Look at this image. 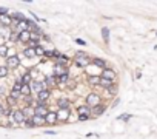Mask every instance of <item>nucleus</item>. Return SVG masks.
I'll list each match as a JSON object with an SVG mask.
<instances>
[{
  "instance_id": "1",
  "label": "nucleus",
  "mask_w": 157,
  "mask_h": 139,
  "mask_svg": "<svg viewBox=\"0 0 157 139\" xmlns=\"http://www.w3.org/2000/svg\"><path fill=\"white\" fill-rule=\"evenodd\" d=\"M102 94L100 93H89V94H86L85 96V105H88L89 108H94V107H97V105H100L102 104Z\"/></svg>"
},
{
  "instance_id": "2",
  "label": "nucleus",
  "mask_w": 157,
  "mask_h": 139,
  "mask_svg": "<svg viewBox=\"0 0 157 139\" xmlns=\"http://www.w3.org/2000/svg\"><path fill=\"white\" fill-rule=\"evenodd\" d=\"M20 63H22V60H20V56H19V54H9V56L6 57L5 66L11 71V70H17V68L20 66Z\"/></svg>"
},
{
  "instance_id": "3",
  "label": "nucleus",
  "mask_w": 157,
  "mask_h": 139,
  "mask_svg": "<svg viewBox=\"0 0 157 139\" xmlns=\"http://www.w3.org/2000/svg\"><path fill=\"white\" fill-rule=\"evenodd\" d=\"M11 121H12V124H14L15 127H20L22 124L25 122V116H23V113H22L20 108H14L12 116H11Z\"/></svg>"
},
{
  "instance_id": "4",
  "label": "nucleus",
  "mask_w": 157,
  "mask_h": 139,
  "mask_svg": "<svg viewBox=\"0 0 157 139\" xmlns=\"http://www.w3.org/2000/svg\"><path fill=\"white\" fill-rule=\"evenodd\" d=\"M53 96V90H42L39 94H36V101L37 102H45V104H49V99Z\"/></svg>"
},
{
  "instance_id": "5",
  "label": "nucleus",
  "mask_w": 157,
  "mask_h": 139,
  "mask_svg": "<svg viewBox=\"0 0 157 139\" xmlns=\"http://www.w3.org/2000/svg\"><path fill=\"white\" fill-rule=\"evenodd\" d=\"M29 88H31V94H39L42 90H48L46 85L43 84V80H37V79H34L29 84Z\"/></svg>"
},
{
  "instance_id": "6",
  "label": "nucleus",
  "mask_w": 157,
  "mask_h": 139,
  "mask_svg": "<svg viewBox=\"0 0 157 139\" xmlns=\"http://www.w3.org/2000/svg\"><path fill=\"white\" fill-rule=\"evenodd\" d=\"M100 77H102V79H106V80H111V82H117V73L114 71L113 68H105V70H102Z\"/></svg>"
},
{
  "instance_id": "7",
  "label": "nucleus",
  "mask_w": 157,
  "mask_h": 139,
  "mask_svg": "<svg viewBox=\"0 0 157 139\" xmlns=\"http://www.w3.org/2000/svg\"><path fill=\"white\" fill-rule=\"evenodd\" d=\"M57 121L59 124H65L70 121V116H71V108H65V110H57Z\"/></svg>"
},
{
  "instance_id": "8",
  "label": "nucleus",
  "mask_w": 157,
  "mask_h": 139,
  "mask_svg": "<svg viewBox=\"0 0 157 139\" xmlns=\"http://www.w3.org/2000/svg\"><path fill=\"white\" fill-rule=\"evenodd\" d=\"M51 74L56 76V77H60V76H63V74H70V70H68V66H63V65L54 63V66H53V73H51Z\"/></svg>"
},
{
  "instance_id": "9",
  "label": "nucleus",
  "mask_w": 157,
  "mask_h": 139,
  "mask_svg": "<svg viewBox=\"0 0 157 139\" xmlns=\"http://www.w3.org/2000/svg\"><path fill=\"white\" fill-rule=\"evenodd\" d=\"M106 104H100V105H97V107H94V108H91V119H97V118H100L102 114H105V111H106Z\"/></svg>"
},
{
  "instance_id": "10",
  "label": "nucleus",
  "mask_w": 157,
  "mask_h": 139,
  "mask_svg": "<svg viewBox=\"0 0 157 139\" xmlns=\"http://www.w3.org/2000/svg\"><path fill=\"white\" fill-rule=\"evenodd\" d=\"M56 104H57V110H65V108H71V105H73L71 99H70V98H66V96H63V98H59Z\"/></svg>"
},
{
  "instance_id": "11",
  "label": "nucleus",
  "mask_w": 157,
  "mask_h": 139,
  "mask_svg": "<svg viewBox=\"0 0 157 139\" xmlns=\"http://www.w3.org/2000/svg\"><path fill=\"white\" fill-rule=\"evenodd\" d=\"M43 84L46 85L48 90H53V88L57 87V77L53 76V74H46V76H45V79H43Z\"/></svg>"
},
{
  "instance_id": "12",
  "label": "nucleus",
  "mask_w": 157,
  "mask_h": 139,
  "mask_svg": "<svg viewBox=\"0 0 157 139\" xmlns=\"http://www.w3.org/2000/svg\"><path fill=\"white\" fill-rule=\"evenodd\" d=\"M45 122H46V125H57V124H59V121H57V113L53 111V110H49L48 114L45 116Z\"/></svg>"
},
{
  "instance_id": "13",
  "label": "nucleus",
  "mask_w": 157,
  "mask_h": 139,
  "mask_svg": "<svg viewBox=\"0 0 157 139\" xmlns=\"http://www.w3.org/2000/svg\"><path fill=\"white\" fill-rule=\"evenodd\" d=\"M32 80H34V77H32L31 70H28V71H25V73L20 74V82H22V85H29Z\"/></svg>"
},
{
  "instance_id": "14",
  "label": "nucleus",
  "mask_w": 157,
  "mask_h": 139,
  "mask_svg": "<svg viewBox=\"0 0 157 139\" xmlns=\"http://www.w3.org/2000/svg\"><path fill=\"white\" fill-rule=\"evenodd\" d=\"M89 65L99 66L100 70H105V68H108V65H106V60H105V59H100V57H94V59H91Z\"/></svg>"
},
{
  "instance_id": "15",
  "label": "nucleus",
  "mask_w": 157,
  "mask_h": 139,
  "mask_svg": "<svg viewBox=\"0 0 157 139\" xmlns=\"http://www.w3.org/2000/svg\"><path fill=\"white\" fill-rule=\"evenodd\" d=\"M20 110H22V113H23L25 119H32V118H34V114H36L34 107H22Z\"/></svg>"
},
{
  "instance_id": "16",
  "label": "nucleus",
  "mask_w": 157,
  "mask_h": 139,
  "mask_svg": "<svg viewBox=\"0 0 157 139\" xmlns=\"http://www.w3.org/2000/svg\"><path fill=\"white\" fill-rule=\"evenodd\" d=\"M29 34H31V31H29V30H25V31L19 33V43L26 45V43L29 42Z\"/></svg>"
},
{
  "instance_id": "17",
  "label": "nucleus",
  "mask_w": 157,
  "mask_h": 139,
  "mask_svg": "<svg viewBox=\"0 0 157 139\" xmlns=\"http://www.w3.org/2000/svg\"><path fill=\"white\" fill-rule=\"evenodd\" d=\"M11 17H9V14H6V16H0V27L2 28H11Z\"/></svg>"
},
{
  "instance_id": "18",
  "label": "nucleus",
  "mask_w": 157,
  "mask_h": 139,
  "mask_svg": "<svg viewBox=\"0 0 157 139\" xmlns=\"http://www.w3.org/2000/svg\"><path fill=\"white\" fill-rule=\"evenodd\" d=\"M76 111H77V116H82V114H86V116H91V108H89L88 105H80V107H77L76 108Z\"/></svg>"
},
{
  "instance_id": "19",
  "label": "nucleus",
  "mask_w": 157,
  "mask_h": 139,
  "mask_svg": "<svg viewBox=\"0 0 157 139\" xmlns=\"http://www.w3.org/2000/svg\"><path fill=\"white\" fill-rule=\"evenodd\" d=\"M9 17H11V20H15V22H25V19H26L25 14H22V12H19V11L9 12Z\"/></svg>"
},
{
  "instance_id": "20",
  "label": "nucleus",
  "mask_w": 157,
  "mask_h": 139,
  "mask_svg": "<svg viewBox=\"0 0 157 139\" xmlns=\"http://www.w3.org/2000/svg\"><path fill=\"white\" fill-rule=\"evenodd\" d=\"M86 84H88L89 87H99V84H100V76H88Z\"/></svg>"
},
{
  "instance_id": "21",
  "label": "nucleus",
  "mask_w": 157,
  "mask_h": 139,
  "mask_svg": "<svg viewBox=\"0 0 157 139\" xmlns=\"http://www.w3.org/2000/svg\"><path fill=\"white\" fill-rule=\"evenodd\" d=\"M73 62H74V65H77L80 68H86V66H89L91 59H73Z\"/></svg>"
},
{
  "instance_id": "22",
  "label": "nucleus",
  "mask_w": 157,
  "mask_h": 139,
  "mask_svg": "<svg viewBox=\"0 0 157 139\" xmlns=\"http://www.w3.org/2000/svg\"><path fill=\"white\" fill-rule=\"evenodd\" d=\"M34 111L37 116H42V118H45V116L48 114L49 111V107H34Z\"/></svg>"
},
{
  "instance_id": "23",
  "label": "nucleus",
  "mask_w": 157,
  "mask_h": 139,
  "mask_svg": "<svg viewBox=\"0 0 157 139\" xmlns=\"http://www.w3.org/2000/svg\"><path fill=\"white\" fill-rule=\"evenodd\" d=\"M23 57H26V59H36L34 48H29V46H25V48H23Z\"/></svg>"
},
{
  "instance_id": "24",
  "label": "nucleus",
  "mask_w": 157,
  "mask_h": 139,
  "mask_svg": "<svg viewBox=\"0 0 157 139\" xmlns=\"http://www.w3.org/2000/svg\"><path fill=\"white\" fill-rule=\"evenodd\" d=\"M32 122H34L36 127H45V125H46V122H45V118H42V116H37V114H34Z\"/></svg>"
},
{
  "instance_id": "25",
  "label": "nucleus",
  "mask_w": 157,
  "mask_h": 139,
  "mask_svg": "<svg viewBox=\"0 0 157 139\" xmlns=\"http://www.w3.org/2000/svg\"><path fill=\"white\" fill-rule=\"evenodd\" d=\"M45 51H46V48L40 43V45H37L36 48H34V53H36V57H43L45 56Z\"/></svg>"
},
{
  "instance_id": "26",
  "label": "nucleus",
  "mask_w": 157,
  "mask_h": 139,
  "mask_svg": "<svg viewBox=\"0 0 157 139\" xmlns=\"http://www.w3.org/2000/svg\"><path fill=\"white\" fill-rule=\"evenodd\" d=\"M117 91H119V87H117V84H114L113 87H109L108 90H105V93L109 96V99H111V96H116L117 94Z\"/></svg>"
},
{
  "instance_id": "27",
  "label": "nucleus",
  "mask_w": 157,
  "mask_h": 139,
  "mask_svg": "<svg viewBox=\"0 0 157 139\" xmlns=\"http://www.w3.org/2000/svg\"><path fill=\"white\" fill-rule=\"evenodd\" d=\"M114 84H117V82H111V80H106V79H102V77H100V84H99V87L103 88V90H108L109 87H113Z\"/></svg>"
},
{
  "instance_id": "28",
  "label": "nucleus",
  "mask_w": 157,
  "mask_h": 139,
  "mask_svg": "<svg viewBox=\"0 0 157 139\" xmlns=\"http://www.w3.org/2000/svg\"><path fill=\"white\" fill-rule=\"evenodd\" d=\"M9 56V46L2 43L0 45V57H8Z\"/></svg>"
},
{
  "instance_id": "29",
  "label": "nucleus",
  "mask_w": 157,
  "mask_h": 139,
  "mask_svg": "<svg viewBox=\"0 0 157 139\" xmlns=\"http://www.w3.org/2000/svg\"><path fill=\"white\" fill-rule=\"evenodd\" d=\"M102 37H103V42L108 45V43H109V28H108V27H103V28H102Z\"/></svg>"
},
{
  "instance_id": "30",
  "label": "nucleus",
  "mask_w": 157,
  "mask_h": 139,
  "mask_svg": "<svg viewBox=\"0 0 157 139\" xmlns=\"http://www.w3.org/2000/svg\"><path fill=\"white\" fill-rule=\"evenodd\" d=\"M5 99H6V107H9V108H17V104H19L17 99H12V98H9V96H6Z\"/></svg>"
},
{
  "instance_id": "31",
  "label": "nucleus",
  "mask_w": 157,
  "mask_h": 139,
  "mask_svg": "<svg viewBox=\"0 0 157 139\" xmlns=\"http://www.w3.org/2000/svg\"><path fill=\"white\" fill-rule=\"evenodd\" d=\"M8 74H9V70H8L5 65H0V79L8 77Z\"/></svg>"
},
{
  "instance_id": "32",
  "label": "nucleus",
  "mask_w": 157,
  "mask_h": 139,
  "mask_svg": "<svg viewBox=\"0 0 157 139\" xmlns=\"http://www.w3.org/2000/svg\"><path fill=\"white\" fill-rule=\"evenodd\" d=\"M74 59H89L86 51H76L74 53Z\"/></svg>"
},
{
  "instance_id": "33",
  "label": "nucleus",
  "mask_w": 157,
  "mask_h": 139,
  "mask_svg": "<svg viewBox=\"0 0 157 139\" xmlns=\"http://www.w3.org/2000/svg\"><path fill=\"white\" fill-rule=\"evenodd\" d=\"M12 111H14V108H9V107H3L2 116H5V118H9V119H11V116H12Z\"/></svg>"
},
{
  "instance_id": "34",
  "label": "nucleus",
  "mask_w": 157,
  "mask_h": 139,
  "mask_svg": "<svg viewBox=\"0 0 157 139\" xmlns=\"http://www.w3.org/2000/svg\"><path fill=\"white\" fill-rule=\"evenodd\" d=\"M6 37H8V40H9L11 43H17V42H19V34H15V33H12V31H11Z\"/></svg>"
},
{
  "instance_id": "35",
  "label": "nucleus",
  "mask_w": 157,
  "mask_h": 139,
  "mask_svg": "<svg viewBox=\"0 0 157 139\" xmlns=\"http://www.w3.org/2000/svg\"><path fill=\"white\" fill-rule=\"evenodd\" d=\"M20 127H23V128H36V125H34L32 119H25V122L22 124Z\"/></svg>"
},
{
  "instance_id": "36",
  "label": "nucleus",
  "mask_w": 157,
  "mask_h": 139,
  "mask_svg": "<svg viewBox=\"0 0 157 139\" xmlns=\"http://www.w3.org/2000/svg\"><path fill=\"white\" fill-rule=\"evenodd\" d=\"M43 57H46V59H54V48H46V51H45V56Z\"/></svg>"
},
{
  "instance_id": "37",
  "label": "nucleus",
  "mask_w": 157,
  "mask_h": 139,
  "mask_svg": "<svg viewBox=\"0 0 157 139\" xmlns=\"http://www.w3.org/2000/svg\"><path fill=\"white\" fill-rule=\"evenodd\" d=\"M131 118H132L131 114H126V113H125V114H120V116H117V121H129Z\"/></svg>"
},
{
  "instance_id": "38",
  "label": "nucleus",
  "mask_w": 157,
  "mask_h": 139,
  "mask_svg": "<svg viewBox=\"0 0 157 139\" xmlns=\"http://www.w3.org/2000/svg\"><path fill=\"white\" fill-rule=\"evenodd\" d=\"M91 119V116H86V114H82V116H77V121L79 122H86Z\"/></svg>"
},
{
  "instance_id": "39",
  "label": "nucleus",
  "mask_w": 157,
  "mask_h": 139,
  "mask_svg": "<svg viewBox=\"0 0 157 139\" xmlns=\"http://www.w3.org/2000/svg\"><path fill=\"white\" fill-rule=\"evenodd\" d=\"M29 14H31V17H32V20H34V22H36V23H37V25H39V23H42V22H43V20H42V19H39V17H37V16H36V12H32V11H31V12H29Z\"/></svg>"
},
{
  "instance_id": "40",
  "label": "nucleus",
  "mask_w": 157,
  "mask_h": 139,
  "mask_svg": "<svg viewBox=\"0 0 157 139\" xmlns=\"http://www.w3.org/2000/svg\"><path fill=\"white\" fill-rule=\"evenodd\" d=\"M6 14H9V9L5 6H0V16H6Z\"/></svg>"
},
{
  "instance_id": "41",
  "label": "nucleus",
  "mask_w": 157,
  "mask_h": 139,
  "mask_svg": "<svg viewBox=\"0 0 157 139\" xmlns=\"http://www.w3.org/2000/svg\"><path fill=\"white\" fill-rule=\"evenodd\" d=\"M76 43L80 45V46H86V42H85L83 39H76Z\"/></svg>"
},
{
  "instance_id": "42",
  "label": "nucleus",
  "mask_w": 157,
  "mask_h": 139,
  "mask_svg": "<svg viewBox=\"0 0 157 139\" xmlns=\"http://www.w3.org/2000/svg\"><path fill=\"white\" fill-rule=\"evenodd\" d=\"M45 134H57L54 130H46V133H45Z\"/></svg>"
},
{
  "instance_id": "43",
  "label": "nucleus",
  "mask_w": 157,
  "mask_h": 139,
  "mask_svg": "<svg viewBox=\"0 0 157 139\" xmlns=\"http://www.w3.org/2000/svg\"><path fill=\"white\" fill-rule=\"evenodd\" d=\"M2 111H3V105L0 104V116H2Z\"/></svg>"
}]
</instances>
